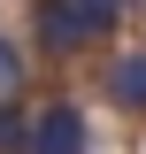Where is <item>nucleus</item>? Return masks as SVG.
I'll return each instance as SVG.
<instances>
[{
	"mask_svg": "<svg viewBox=\"0 0 146 154\" xmlns=\"http://www.w3.org/2000/svg\"><path fill=\"white\" fill-rule=\"evenodd\" d=\"M23 154H92V131H85V116H77L69 100H46V108H31Z\"/></svg>",
	"mask_w": 146,
	"mask_h": 154,
	"instance_id": "1",
	"label": "nucleus"
},
{
	"mask_svg": "<svg viewBox=\"0 0 146 154\" xmlns=\"http://www.w3.org/2000/svg\"><path fill=\"white\" fill-rule=\"evenodd\" d=\"M31 38H38V54H54V62H69V54L92 46L85 16H77L69 0H38V8H31Z\"/></svg>",
	"mask_w": 146,
	"mask_h": 154,
	"instance_id": "2",
	"label": "nucleus"
},
{
	"mask_svg": "<svg viewBox=\"0 0 146 154\" xmlns=\"http://www.w3.org/2000/svg\"><path fill=\"white\" fill-rule=\"evenodd\" d=\"M100 85H108V100H115L123 116H146V46H123V54H108Z\"/></svg>",
	"mask_w": 146,
	"mask_h": 154,
	"instance_id": "3",
	"label": "nucleus"
},
{
	"mask_svg": "<svg viewBox=\"0 0 146 154\" xmlns=\"http://www.w3.org/2000/svg\"><path fill=\"white\" fill-rule=\"evenodd\" d=\"M69 8L85 16V31H92V38H108L115 23H123V8H131V0H69Z\"/></svg>",
	"mask_w": 146,
	"mask_h": 154,
	"instance_id": "4",
	"label": "nucleus"
},
{
	"mask_svg": "<svg viewBox=\"0 0 146 154\" xmlns=\"http://www.w3.org/2000/svg\"><path fill=\"white\" fill-rule=\"evenodd\" d=\"M23 139H31V116L16 100H0V154H23Z\"/></svg>",
	"mask_w": 146,
	"mask_h": 154,
	"instance_id": "5",
	"label": "nucleus"
},
{
	"mask_svg": "<svg viewBox=\"0 0 146 154\" xmlns=\"http://www.w3.org/2000/svg\"><path fill=\"white\" fill-rule=\"evenodd\" d=\"M8 85H16V46L0 38V93H8Z\"/></svg>",
	"mask_w": 146,
	"mask_h": 154,
	"instance_id": "6",
	"label": "nucleus"
},
{
	"mask_svg": "<svg viewBox=\"0 0 146 154\" xmlns=\"http://www.w3.org/2000/svg\"><path fill=\"white\" fill-rule=\"evenodd\" d=\"M138 8H146V0H138Z\"/></svg>",
	"mask_w": 146,
	"mask_h": 154,
	"instance_id": "7",
	"label": "nucleus"
}]
</instances>
